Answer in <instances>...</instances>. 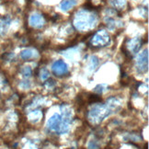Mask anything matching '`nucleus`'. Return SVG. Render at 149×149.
Here are the masks:
<instances>
[{"instance_id": "ddd939ff", "label": "nucleus", "mask_w": 149, "mask_h": 149, "mask_svg": "<svg viewBox=\"0 0 149 149\" xmlns=\"http://www.w3.org/2000/svg\"><path fill=\"white\" fill-rule=\"evenodd\" d=\"M50 76V73L49 71H47L46 69H42V72H41V77L42 80H45V79H47Z\"/></svg>"}, {"instance_id": "9d476101", "label": "nucleus", "mask_w": 149, "mask_h": 149, "mask_svg": "<svg viewBox=\"0 0 149 149\" xmlns=\"http://www.w3.org/2000/svg\"><path fill=\"white\" fill-rule=\"evenodd\" d=\"M35 56V54L31 49H26L23 50L20 53V57L23 60H29V59H31L33 57Z\"/></svg>"}, {"instance_id": "1a4fd4ad", "label": "nucleus", "mask_w": 149, "mask_h": 149, "mask_svg": "<svg viewBox=\"0 0 149 149\" xmlns=\"http://www.w3.org/2000/svg\"><path fill=\"white\" fill-rule=\"evenodd\" d=\"M77 4L76 0H64L61 3V8L64 11H67L69 10L70 8H74V6Z\"/></svg>"}, {"instance_id": "f8f14e48", "label": "nucleus", "mask_w": 149, "mask_h": 149, "mask_svg": "<svg viewBox=\"0 0 149 149\" xmlns=\"http://www.w3.org/2000/svg\"><path fill=\"white\" fill-rule=\"evenodd\" d=\"M22 74H23L25 77L31 76V67H30V66H26V67H24L23 69H22Z\"/></svg>"}, {"instance_id": "4468645a", "label": "nucleus", "mask_w": 149, "mask_h": 149, "mask_svg": "<svg viewBox=\"0 0 149 149\" xmlns=\"http://www.w3.org/2000/svg\"><path fill=\"white\" fill-rule=\"evenodd\" d=\"M124 3H125V0H116V2H114V6H117V7H122Z\"/></svg>"}, {"instance_id": "6e6552de", "label": "nucleus", "mask_w": 149, "mask_h": 149, "mask_svg": "<svg viewBox=\"0 0 149 149\" xmlns=\"http://www.w3.org/2000/svg\"><path fill=\"white\" fill-rule=\"evenodd\" d=\"M141 41H140V39L139 38H136L134 40H132L131 41V44H130V50L132 51V54H136L137 52L139 51L140 47H141Z\"/></svg>"}, {"instance_id": "7ed1b4c3", "label": "nucleus", "mask_w": 149, "mask_h": 149, "mask_svg": "<svg viewBox=\"0 0 149 149\" xmlns=\"http://www.w3.org/2000/svg\"><path fill=\"white\" fill-rule=\"evenodd\" d=\"M96 21V16H94L93 14H89L86 12V11H80L77 14L76 19H74V26L78 30L85 31L89 28L94 27Z\"/></svg>"}, {"instance_id": "423d86ee", "label": "nucleus", "mask_w": 149, "mask_h": 149, "mask_svg": "<svg viewBox=\"0 0 149 149\" xmlns=\"http://www.w3.org/2000/svg\"><path fill=\"white\" fill-rule=\"evenodd\" d=\"M52 70L55 76L60 77L68 73V66L63 60H57L52 65Z\"/></svg>"}, {"instance_id": "0eeeda50", "label": "nucleus", "mask_w": 149, "mask_h": 149, "mask_svg": "<svg viewBox=\"0 0 149 149\" xmlns=\"http://www.w3.org/2000/svg\"><path fill=\"white\" fill-rule=\"evenodd\" d=\"M30 23L34 28H42L44 25V19L42 15L33 14L30 19Z\"/></svg>"}, {"instance_id": "9b49d317", "label": "nucleus", "mask_w": 149, "mask_h": 149, "mask_svg": "<svg viewBox=\"0 0 149 149\" xmlns=\"http://www.w3.org/2000/svg\"><path fill=\"white\" fill-rule=\"evenodd\" d=\"M42 117V112L40 111H34L29 114V119L33 123H37Z\"/></svg>"}, {"instance_id": "f03ea898", "label": "nucleus", "mask_w": 149, "mask_h": 149, "mask_svg": "<svg viewBox=\"0 0 149 149\" xmlns=\"http://www.w3.org/2000/svg\"><path fill=\"white\" fill-rule=\"evenodd\" d=\"M71 119L58 113H54L47 122V127L50 131L58 134H66L70 128Z\"/></svg>"}, {"instance_id": "39448f33", "label": "nucleus", "mask_w": 149, "mask_h": 149, "mask_svg": "<svg viewBox=\"0 0 149 149\" xmlns=\"http://www.w3.org/2000/svg\"><path fill=\"white\" fill-rule=\"evenodd\" d=\"M110 41V37H109L108 33L105 31H100L95 34V36L91 39L90 43L92 44V46L95 47H100L105 46L106 44L109 43Z\"/></svg>"}, {"instance_id": "f257e3e1", "label": "nucleus", "mask_w": 149, "mask_h": 149, "mask_svg": "<svg viewBox=\"0 0 149 149\" xmlns=\"http://www.w3.org/2000/svg\"><path fill=\"white\" fill-rule=\"evenodd\" d=\"M120 106H121V102L116 98H111L106 104H96L88 111V121L91 123L98 124L109 115H111L113 111L120 109Z\"/></svg>"}, {"instance_id": "20e7f679", "label": "nucleus", "mask_w": 149, "mask_h": 149, "mask_svg": "<svg viewBox=\"0 0 149 149\" xmlns=\"http://www.w3.org/2000/svg\"><path fill=\"white\" fill-rule=\"evenodd\" d=\"M148 70V51L141 53L136 59V71L139 74H145Z\"/></svg>"}]
</instances>
